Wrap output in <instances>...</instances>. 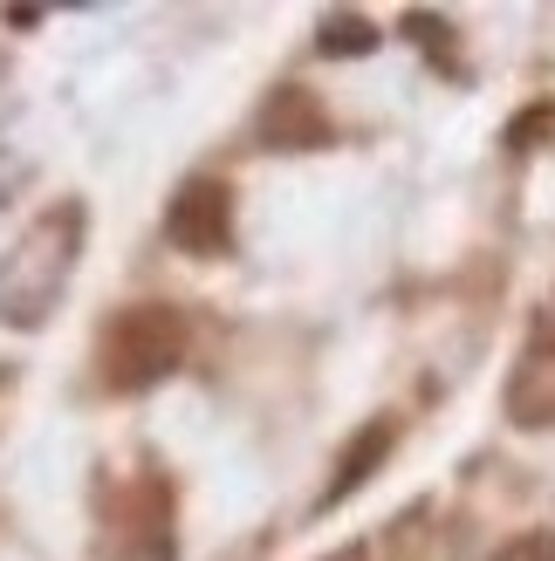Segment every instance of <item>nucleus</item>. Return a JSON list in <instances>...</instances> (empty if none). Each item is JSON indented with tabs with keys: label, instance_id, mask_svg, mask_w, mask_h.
<instances>
[{
	"label": "nucleus",
	"instance_id": "obj_7",
	"mask_svg": "<svg viewBox=\"0 0 555 561\" xmlns=\"http://www.w3.org/2000/svg\"><path fill=\"white\" fill-rule=\"evenodd\" d=\"M377 35H371V21H356V14H329L322 21V55H364Z\"/></svg>",
	"mask_w": 555,
	"mask_h": 561
},
{
	"label": "nucleus",
	"instance_id": "obj_5",
	"mask_svg": "<svg viewBox=\"0 0 555 561\" xmlns=\"http://www.w3.org/2000/svg\"><path fill=\"white\" fill-rule=\"evenodd\" d=\"M179 541H172V507H165V493L151 500V514H131L124 500V520L117 535H110V561H172Z\"/></svg>",
	"mask_w": 555,
	"mask_h": 561
},
{
	"label": "nucleus",
	"instance_id": "obj_4",
	"mask_svg": "<svg viewBox=\"0 0 555 561\" xmlns=\"http://www.w3.org/2000/svg\"><path fill=\"white\" fill-rule=\"evenodd\" d=\"M254 130H261L268 151H309V145H329V117H322V103H316L309 90H274Z\"/></svg>",
	"mask_w": 555,
	"mask_h": 561
},
{
	"label": "nucleus",
	"instance_id": "obj_9",
	"mask_svg": "<svg viewBox=\"0 0 555 561\" xmlns=\"http://www.w3.org/2000/svg\"><path fill=\"white\" fill-rule=\"evenodd\" d=\"M337 561H364V548H343V554H337Z\"/></svg>",
	"mask_w": 555,
	"mask_h": 561
},
{
	"label": "nucleus",
	"instance_id": "obj_1",
	"mask_svg": "<svg viewBox=\"0 0 555 561\" xmlns=\"http://www.w3.org/2000/svg\"><path fill=\"white\" fill-rule=\"evenodd\" d=\"M76 247H82V206H48L35 227L14 240V254L0 261V322L35 329L69 288Z\"/></svg>",
	"mask_w": 555,
	"mask_h": 561
},
{
	"label": "nucleus",
	"instance_id": "obj_3",
	"mask_svg": "<svg viewBox=\"0 0 555 561\" xmlns=\"http://www.w3.org/2000/svg\"><path fill=\"white\" fill-rule=\"evenodd\" d=\"M165 233H172L179 254L219 261L234 247V192L219 185V179H185L172 213H165Z\"/></svg>",
	"mask_w": 555,
	"mask_h": 561
},
{
	"label": "nucleus",
	"instance_id": "obj_2",
	"mask_svg": "<svg viewBox=\"0 0 555 561\" xmlns=\"http://www.w3.org/2000/svg\"><path fill=\"white\" fill-rule=\"evenodd\" d=\"M185 363V316L165 301H137L117 308L103 322V343H97V370L110 390H151L165 383Z\"/></svg>",
	"mask_w": 555,
	"mask_h": 561
},
{
	"label": "nucleus",
	"instance_id": "obj_6",
	"mask_svg": "<svg viewBox=\"0 0 555 561\" xmlns=\"http://www.w3.org/2000/svg\"><path fill=\"white\" fill-rule=\"evenodd\" d=\"M392 445H398V425H392V417H377V425H371V438H356L350 453H343L337 480H329V500H343V493H350L356 480H371V466H377L384 453H392Z\"/></svg>",
	"mask_w": 555,
	"mask_h": 561
},
{
	"label": "nucleus",
	"instance_id": "obj_8",
	"mask_svg": "<svg viewBox=\"0 0 555 561\" xmlns=\"http://www.w3.org/2000/svg\"><path fill=\"white\" fill-rule=\"evenodd\" d=\"M494 561H555V535H529V541H508Z\"/></svg>",
	"mask_w": 555,
	"mask_h": 561
}]
</instances>
